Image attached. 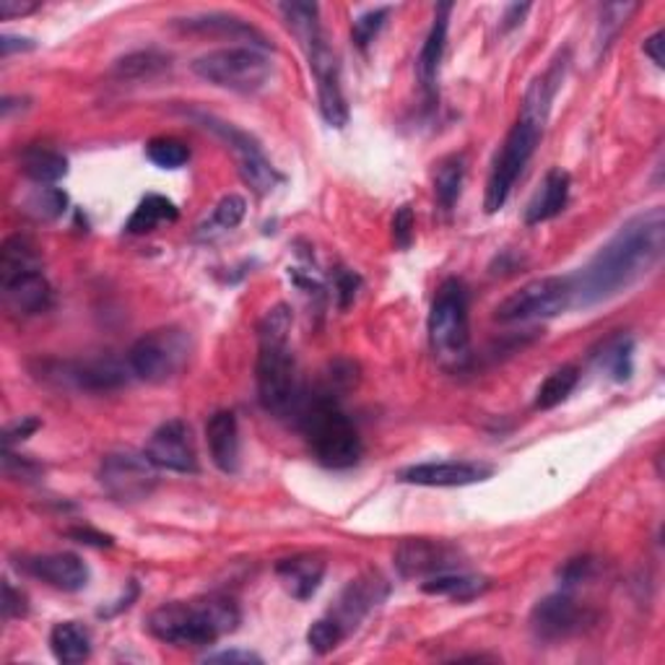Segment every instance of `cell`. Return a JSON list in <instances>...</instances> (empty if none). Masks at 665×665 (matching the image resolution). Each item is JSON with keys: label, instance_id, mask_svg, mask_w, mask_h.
<instances>
[{"label": "cell", "instance_id": "16", "mask_svg": "<svg viewBox=\"0 0 665 665\" xmlns=\"http://www.w3.org/2000/svg\"><path fill=\"white\" fill-rule=\"evenodd\" d=\"M128 362H117L112 356H102V359H87V362H66L53 364V372L45 369V377H53L60 385H73L79 390H89V393H110V390L123 388L130 380Z\"/></svg>", "mask_w": 665, "mask_h": 665}, {"label": "cell", "instance_id": "11", "mask_svg": "<svg viewBox=\"0 0 665 665\" xmlns=\"http://www.w3.org/2000/svg\"><path fill=\"white\" fill-rule=\"evenodd\" d=\"M100 484L110 500L121 504H136L149 500L159 484V468L146 452L121 450L102 458Z\"/></svg>", "mask_w": 665, "mask_h": 665}, {"label": "cell", "instance_id": "52", "mask_svg": "<svg viewBox=\"0 0 665 665\" xmlns=\"http://www.w3.org/2000/svg\"><path fill=\"white\" fill-rule=\"evenodd\" d=\"M530 11V5L528 3H513V5H507V9H504V16H502V30L504 32H509V30H515L517 24H523V19H525V13Z\"/></svg>", "mask_w": 665, "mask_h": 665}, {"label": "cell", "instance_id": "19", "mask_svg": "<svg viewBox=\"0 0 665 665\" xmlns=\"http://www.w3.org/2000/svg\"><path fill=\"white\" fill-rule=\"evenodd\" d=\"M388 595V585L380 575H364L356 577L346 585V591L341 593L339 604L331 611V616L343 627V632H352L359 627V621L372 611L375 606H380Z\"/></svg>", "mask_w": 665, "mask_h": 665}, {"label": "cell", "instance_id": "32", "mask_svg": "<svg viewBox=\"0 0 665 665\" xmlns=\"http://www.w3.org/2000/svg\"><path fill=\"white\" fill-rule=\"evenodd\" d=\"M30 271H42L37 248L21 234L9 237L0 248V278H13Z\"/></svg>", "mask_w": 665, "mask_h": 665}, {"label": "cell", "instance_id": "39", "mask_svg": "<svg viewBox=\"0 0 665 665\" xmlns=\"http://www.w3.org/2000/svg\"><path fill=\"white\" fill-rule=\"evenodd\" d=\"M640 9L637 3H611L604 5V11H600V24H598V50H608V45H611L616 34L624 30V24L629 21V16Z\"/></svg>", "mask_w": 665, "mask_h": 665}, {"label": "cell", "instance_id": "10", "mask_svg": "<svg viewBox=\"0 0 665 665\" xmlns=\"http://www.w3.org/2000/svg\"><path fill=\"white\" fill-rule=\"evenodd\" d=\"M299 45L310 60V71L314 76V87H318V107L320 115L328 125L333 128H343L348 123V104L346 94L341 87V66L331 45L325 42V34L320 26L305 32L302 37H297Z\"/></svg>", "mask_w": 665, "mask_h": 665}, {"label": "cell", "instance_id": "8", "mask_svg": "<svg viewBox=\"0 0 665 665\" xmlns=\"http://www.w3.org/2000/svg\"><path fill=\"white\" fill-rule=\"evenodd\" d=\"M546 125L528 121L520 115V121L513 125V130L504 138L502 149L496 151L492 172H489L486 182V214H496L507 203L509 193H513L517 177H520L525 167H528L530 157L536 153V146L541 141Z\"/></svg>", "mask_w": 665, "mask_h": 665}, {"label": "cell", "instance_id": "1", "mask_svg": "<svg viewBox=\"0 0 665 665\" xmlns=\"http://www.w3.org/2000/svg\"><path fill=\"white\" fill-rule=\"evenodd\" d=\"M665 255V211L637 214L583 265L572 284V305L595 307L619 297L650 276Z\"/></svg>", "mask_w": 665, "mask_h": 665}, {"label": "cell", "instance_id": "20", "mask_svg": "<svg viewBox=\"0 0 665 665\" xmlns=\"http://www.w3.org/2000/svg\"><path fill=\"white\" fill-rule=\"evenodd\" d=\"M0 289H3V302L11 312L32 314L47 312L53 307V286L42 276V271L21 273L13 278H0Z\"/></svg>", "mask_w": 665, "mask_h": 665}, {"label": "cell", "instance_id": "4", "mask_svg": "<svg viewBox=\"0 0 665 665\" xmlns=\"http://www.w3.org/2000/svg\"><path fill=\"white\" fill-rule=\"evenodd\" d=\"M302 429L318 463L333 471L352 468L362 458V437L352 419L341 411L333 393H320L302 409Z\"/></svg>", "mask_w": 665, "mask_h": 665}, {"label": "cell", "instance_id": "51", "mask_svg": "<svg viewBox=\"0 0 665 665\" xmlns=\"http://www.w3.org/2000/svg\"><path fill=\"white\" fill-rule=\"evenodd\" d=\"M663 45H665V34H663V32H655L653 37H647V39H645V45H642V50H645L647 58L653 60L657 68H663V66H665Z\"/></svg>", "mask_w": 665, "mask_h": 665}, {"label": "cell", "instance_id": "29", "mask_svg": "<svg viewBox=\"0 0 665 665\" xmlns=\"http://www.w3.org/2000/svg\"><path fill=\"white\" fill-rule=\"evenodd\" d=\"M244 211H248V203H244L242 195H223V198L216 203L211 216L200 223L198 232H195V240L200 242H214L219 237L229 234L232 229L240 227V221L244 219Z\"/></svg>", "mask_w": 665, "mask_h": 665}, {"label": "cell", "instance_id": "28", "mask_svg": "<svg viewBox=\"0 0 665 665\" xmlns=\"http://www.w3.org/2000/svg\"><path fill=\"white\" fill-rule=\"evenodd\" d=\"M50 650L60 663H83L91 655L89 629L79 621H60L50 632Z\"/></svg>", "mask_w": 665, "mask_h": 665}, {"label": "cell", "instance_id": "33", "mask_svg": "<svg viewBox=\"0 0 665 665\" xmlns=\"http://www.w3.org/2000/svg\"><path fill=\"white\" fill-rule=\"evenodd\" d=\"M595 359H598L600 369H606L616 382L629 380L634 369V339H629V335H614V339H608L604 346H600Z\"/></svg>", "mask_w": 665, "mask_h": 665}, {"label": "cell", "instance_id": "13", "mask_svg": "<svg viewBox=\"0 0 665 665\" xmlns=\"http://www.w3.org/2000/svg\"><path fill=\"white\" fill-rule=\"evenodd\" d=\"M593 616L570 591H559L538 600L530 611V632L541 642H562L577 634Z\"/></svg>", "mask_w": 665, "mask_h": 665}, {"label": "cell", "instance_id": "42", "mask_svg": "<svg viewBox=\"0 0 665 665\" xmlns=\"http://www.w3.org/2000/svg\"><path fill=\"white\" fill-rule=\"evenodd\" d=\"M3 471L9 479H16V481H32L37 479V475L42 473V468L37 463H32L30 458H19V455L11 452V447H5L3 452Z\"/></svg>", "mask_w": 665, "mask_h": 665}, {"label": "cell", "instance_id": "26", "mask_svg": "<svg viewBox=\"0 0 665 665\" xmlns=\"http://www.w3.org/2000/svg\"><path fill=\"white\" fill-rule=\"evenodd\" d=\"M489 587H492V580L489 577L466 575V572H458V570L443 572V575H434L422 583L424 593L443 595V598L460 600V604H468V600L479 598V595H484Z\"/></svg>", "mask_w": 665, "mask_h": 665}, {"label": "cell", "instance_id": "47", "mask_svg": "<svg viewBox=\"0 0 665 665\" xmlns=\"http://www.w3.org/2000/svg\"><path fill=\"white\" fill-rule=\"evenodd\" d=\"M203 661L206 663H263V657L250 653V650H223V653L206 655Z\"/></svg>", "mask_w": 665, "mask_h": 665}, {"label": "cell", "instance_id": "43", "mask_svg": "<svg viewBox=\"0 0 665 665\" xmlns=\"http://www.w3.org/2000/svg\"><path fill=\"white\" fill-rule=\"evenodd\" d=\"M393 242L398 250H409L414 244V211H411V206H401L393 216Z\"/></svg>", "mask_w": 665, "mask_h": 665}, {"label": "cell", "instance_id": "27", "mask_svg": "<svg viewBox=\"0 0 665 665\" xmlns=\"http://www.w3.org/2000/svg\"><path fill=\"white\" fill-rule=\"evenodd\" d=\"M180 219L177 206L164 195H146V198L138 203L136 211L125 223V232L128 234H151L157 232L159 227L164 223H174Z\"/></svg>", "mask_w": 665, "mask_h": 665}, {"label": "cell", "instance_id": "40", "mask_svg": "<svg viewBox=\"0 0 665 665\" xmlns=\"http://www.w3.org/2000/svg\"><path fill=\"white\" fill-rule=\"evenodd\" d=\"M388 16H390L388 5H380V9H369V11H364L362 16H356L354 26H352L354 45L359 47V50H367V47L377 39V34L382 32V26H385V21H388Z\"/></svg>", "mask_w": 665, "mask_h": 665}, {"label": "cell", "instance_id": "36", "mask_svg": "<svg viewBox=\"0 0 665 665\" xmlns=\"http://www.w3.org/2000/svg\"><path fill=\"white\" fill-rule=\"evenodd\" d=\"M68 208V195L60 187L39 185L30 198H26V214H32L39 221H53L58 216L66 214Z\"/></svg>", "mask_w": 665, "mask_h": 665}, {"label": "cell", "instance_id": "34", "mask_svg": "<svg viewBox=\"0 0 665 665\" xmlns=\"http://www.w3.org/2000/svg\"><path fill=\"white\" fill-rule=\"evenodd\" d=\"M577 382H580V369L572 367V364H566V367L554 369V372H551L541 382V388H538L536 409L538 411L557 409L559 403H564L566 398L572 395V390L577 388Z\"/></svg>", "mask_w": 665, "mask_h": 665}, {"label": "cell", "instance_id": "38", "mask_svg": "<svg viewBox=\"0 0 665 665\" xmlns=\"http://www.w3.org/2000/svg\"><path fill=\"white\" fill-rule=\"evenodd\" d=\"M346 637L348 634L343 632V627L339 624V621L328 614V616H323V619L314 621L310 629H307V645H310L312 653L328 655V653H333V650L339 647Z\"/></svg>", "mask_w": 665, "mask_h": 665}, {"label": "cell", "instance_id": "35", "mask_svg": "<svg viewBox=\"0 0 665 665\" xmlns=\"http://www.w3.org/2000/svg\"><path fill=\"white\" fill-rule=\"evenodd\" d=\"M463 174H466V162L463 157H447L445 162H439L437 174H434V195L437 203L443 206V211H452V206L460 198L463 191Z\"/></svg>", "mask_w": 665, "mask_h": 665}, {"label": "cell", "instance_id": "18", "mask_svg": "<svg viewBox=\"0 0 665 665\" xmlns=\"http://www.w3.org/2000/svg\"><path fill=\"white\" fill-rule=\"evenodd\" d=\"M19 570L62 593H79L89 583V566L83 564L81 557L68 554V551L24 557L19 559Z\"/></svg>", "mask_w": 665, "mask_h": 665}, {"label": "cell", "instance_id": "15", "mask_svg": "<svg viewBox=\"0 0 665 665\" xmlns=\"http://www.w3.org/2000/svg\"><path fill=\"white\" fill-rule=\"evenodd\" d=\"M146 455L159 471L195 473L198 471V452H195L193 432L182 419H170L157 426L146 445Z\"/></svg>", "mask_w": 665, "mask_h": 665}, {"label": "cell", "instance_id": "22", "mask_svg": "<svg viewBox=\"0 0 665 665\" xmlns=\"http://www.w3.org/2000/svg\"><path fill=\"white\" fill-rule=\"evenodd\" d=\"M206 443L214 466L221 473H237L240 468V426L234 411H216L206 424Z\"/></svg>", "mask_w": 665, "mask_h": 665}, {"label": "cell", "instance_id": "31", "mask_svg": "<svg viewBox=\"0 0 665 665\" xmlns=\"http://www.w3.org/2000/svg\"><path fill=\"white\" fill-rule=\"evenodd\" d=\"M170 71V55L159 50H138L115 62L112 76L121 81H144Z\"/></svg>", "mask_w": 665, "mask_h": 665}, {"label": "cell", "instance_id": "41", "mask_svg": "<svg viewBox=\"0 0 665 665\" xmlns=\"http://www.w3.org/2000/svg\"><path fill=\"white\" fill-rule=\"evenodd\" d=\"M595 575V559L593 557H575L570 562H564L562 570H559V583H562L564 591L575 587L585 580H591Z\"/></svg>", "mask_w": 665, "mask_h": 665}, {"label": "cell", "instance_id": "50", "mask_svg": "<svg viewBox=\"0 0 665 665\" xmlns=\"http://www.w3.org/2000/svg\"><path fill=\"white\" fill-rule=\"evenodd\" d=\"M68 536L87 546H112V536H104L100 530H91V528H73L68 530Z\"/></svg>", "mask_w": 665, "mask_h": 665}, {"label": "cell", "instance_id": "25", "mask_svg": "<svg viewBox=\"0 0 665 665\" xmlns=\"http://www.w3.org/2000/svg\"><path fill=\"white\" fill-rule=\"evenodd\" d=\"M566 200H570V174L562 167H554V170L546 172L541 187L525 208V223L536 227V223L557 219L566 208Z\"/></svg>", "mask_w": 665, "mask_h": 665}, {"label": "cell", "instance_id": "17", "mask_svg": "<svg viewBox=\"0 0 665 665\" xmlns=\"http://www.w3.org/2000/svg\"><path fill=\"white\" fill-rule=\"evenodd\" d=\"M494 473L492 466L473 463V460H439V463H419L409 466L398 473L403 484L414 486H434V489H455L471 486L486 481Z\"/></svg>", "mask_w": 665, "mask_h": 665}, {"label": "cell", "instance_id": "12", "mask_svg": "<svg viewBox=\"0 0 665 665\" xmlns=\"http://www.w3.org/2000/svg\"><path fill=\"white\" fill-rule=\"evenodd\" d=\"M198 121L203 123V128H211L216 136L223 138L229 149H232L237 170H240L244 185L252 187L257 195H268L276 191L278 182H282V174L271 164V159L265 157L261 144H257L255 138L242 133L240 128H234L232 123L216 121L211 115H198Z\"/></svg>", "mask_w": 665, "mask_h": 665}, {"label": "cell", "instance_id": "30", "mask_svg": "<svg viewBox=\"0 0 665 665\" xmlns=\"http://www.w3.org/2000/svg\"><path fill=\"white\" fill-rule=\"evenodd\" d=\"M19 164L21 172L37 185H55L68 174V159L53 149H42V146H30L21 153Z\"/></svg>", "mask_w": 665, "mask_h": 665}, {"label": "cell", "instance_id": "44", "mask_svg": "<svg viewBox=\"0 0 665 665\" xmlns=\"http://www.w3.org/2000/svg\"><path fill=\"white\" fill-rule=\"evenodd\" d=\"M333 278H335V297H339L341 310H346V307L356 299V291H359L362 278L348 268H335Z\"/></svg>", "mask_w": 665, "mask_h": 665}, {"label": "cell", "instance_id": "3", "mask_svg": "<svg viewBox=\"0 0 665 665\" xmlns=\"http://www.w3.org/2000/svg\"><path fill=\"white\" fill-rule=\"evenodd\" d=\"M240 608L232 598L206 595L195 600H172L149 614L151 637L174 647H208L240 627Z\"/></svg>", "mask_w": 665, "mask_h": 665}, {"label": "cell", "instance_id": "49", "mask_svg": "<svg viewBox=\"0 0 665 665\" xmlns=\"http://www.w3.org/2000/svg\"><path fill=\"white\" fill-rule=\"evenodd\" d=\"M34 47L37 45L26 37H13V34H3V37H0V55H3V58H11L13 53L34 50Z\"/></svg>", "mask_w": 665, "mask_h": 665}, {"label": "cell", "instance_id": "14", "mask_svg": "<svg viewBox=\"0 0 665 665\" xmlns=\"http://www.w3.org/2000/svg\"><path fill=\"white\" fill-rule=\"evenodd\" d=\"M458 546L447 541H434V538H405L395 549V566L401 577L429 580L443 572H452L460 566Z\"/></svg>", "mask_w": 665, "mask_h": 665}, {"label": "cell", "instance_id": "6", "mask_svg": "<svg viewBox=\"0 0 665 665\" xmlns=\"http://www.w3.org/2000/svg\"><path fill=\"white\" fill-rule=\"evenodd\" d=\"M193 73L211 87L255 94L273 76V62L255 47H221L193 60Z\"/></svg>", "mask_w": 665, "mask_h": 665}, {"label": "cell", "instance_id": "21", "mask_svg": "<svg viewBox=\"0 0 665 665\" xmlns=\"http://www.w3.org/2000/svg\"><path fill=\"white\" fill-rule=\"evenodd\" d=\"M450 13H452L450 3L437 5V16H434L432 30H429V34H426L422 53H419V66H416L419 81H422L426 104H429V107H434V102H437V76H439V66H443V58H445Z\"/></svg>", "mask_w": 665, "mask_h": 665}, {"label": "cell", "instance_id": "23", "mask_svg": "<svg viewBox=\"0 0 665 665\" xmlns=\"http://www.w3.org/2000/svg\"><path fill=\"white\" fill-rule=\"evenodd\" d=\"M180 30L193 34H219V37H229L234 42H250L255 50H268L271 42L261 30L250 24V21L229 16V13H200V16H191L180 21Z\"/></svg>", "mask_w": 665, "mask_h": 665}, {"label": "cell", "instance_id": "46", "mask_svg": "<svg viewBox=\"0 0 665 665\" xmlns=\"http://www.w3.org/2000/svg\"><path fill=\"white\" fill-rule=\"evenodd\" d=\"M42 426V422L37 416H24V419H19L16 424H11L9 429H5V434H3V445L5 447H11V445H16V443H24L26 437H32L34 432H37Z\"/></svg>", "mask_w": 665, "mask_h": 665}, {"label": "cell", "instance_id": "5", "mask_svg": "<svg viewBox=\"0 0 665 665\" xmlns=\"http://www.w3.org/2000/svg\"><path fill=\"white\" fill-rule=\"evenodd\" d=\"M429 346L445 369H463L471 359V323L463 282L447 278L434 294L429 312Z\"/></svg>", "mask_w": 665, "mask_h": 665}, {"label": "cell", "instance_id": "2", "mask_svg": "<svg viewBox=\"0 0 665 665\" xmlns=\"http://www.w3.org/2000/svg\"><path fill=\"white\" fill-rule=\"evenodd\" d=\"M294 314L289 305H276L265 312L257 328V401L271 416H289L299 403L297 362L291 352Z\"/></svg>", "mask_w": 665, "mask_h": 665}, {"label": "cell", "instance_id": "37", "mask_svg": "<svg viewBox=\"0 0 665 665\" xmlns=\"http://www.w3.org/2000/svg\"><path fill=\"white\" fill-rule=\"evenodd\" d=\"M146 157L157 167H162V170H180V167H185L187 159H191V149L177 141V138L162 136L151 138V141L146 144Z\"/></svg>", "mask_w": 665, "mask_h": 665}, {"label": "cell", "instance_id": "7", "mask_svg": "<svg viewBox=\"0 0 665 665\" xmlns=\"http://www.w3.org/2000/svg\"><path fill=\"white\" fill-rule=\"evenodd\" d=\"M191 359V335L182 328H159L133 343L128 352V367L138 380L162 385L177 377Z\"/></svg>", "mask_w": 665, "mask_h": 665}, {"label": "cell", "instance_id": "45", "mask_svg": "<svg viewBox=\"0 0 665 665\" xmlns=\"http://www.w3.org/2000/svg\"><path fill=\"white\" fill-rule=\"evenodd\" d=\"M26 595L19 593L16 587H13L9 580L3 583V619L11 621V619H21V616L26 614Z\"/></svg>", "mask_w": 665, "mask_h": 665}, {"label": "cell", "instance_id": "9", "mask_svg": "<svg viewBox=\"0 0 665 665\" xmlns=\"http://www.w3.org/2000/svg\"><path fill=\"white\" fill-rule=\"evenodd\" d=\"M572 307L570 276H546L520 286L502 299L494 310L500 323H528V320H549Z\"/></svg>", "mask_w": 665, "mask_h": 665}, {"label": "cell", "instance_id": "48", "mask_svg": "<svg viewBox=\"0 0 665 665\" xmlns=\"http://www.w3.org/2000/svg\"><path fill=\"white\" fill-rule=\"evenodd\" d=\"M39 9L37 0H0V16L3 19H19V16H30Z\"/></svg>", "mask_w": 665, "mask_h": 665}, {"label": "cell", "instance_id": "24", "mask_svg": "<svg viewBox=\"0 0 665 665\" xmlns=\"http://www.w3.org/2000/svg\"><path fill=\"white\" fill-rule=\"evenodd\" d=\"M276 575L286 593L297 600H310L320 591L325 577V562L312 554H297L276 564Z\"/></svg>", "mask_w": 665, "mask_h": 665}]
</instances>
